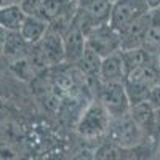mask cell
<instances>
[{
	"label": "cell",
	"mask_w": 160,
	"mask_h": 160,
	"mask_svg": "<svg viewBox=\"0 0 160 160\" xmlns=\"http://www.w3.org/2000/svg\"><path fill=\"white\" fill-rule=\"evenodd\" d=\"M111 120H112V117L101 104V101L96 98L88 106H85V109L82 111L80 117L77 118L75 131L83 139H95V138H99L102 135H108V130L111 127Z\"/></svg>",
	"instance_id": "6da1fadb"
},
{
	"label": "cell",
	"mask_w": 160,
	"mask_h": 160,
	"mask_svg": "<svg viewBox=\"0 0 160 160\" xmlns=\"http://www.w3.org/2000/svg\"><path fill=\"white\" fill-rule=\"evenodd\" d=\"M151 138L146 136V133L136 123V120L131 117V114H125L122 117H117L111 120V127L108 130V141L118 146L123 151L136 149Z\"/></svg>",
	"instance_id": "7a4b0ae2"
},
{
	"label": "cell",
	"mask_w": 160,
	"mask_h": 160,
	"mask_svg": "<svg viewBox=\"0 0 160 160\" xmlns=\"http://www.w3.org/2000/svg\"><path fill=\"white\" fill-rule=\"evenodd\" d=\"M158 72H160L158 66L155 62H152V64H146L142 68L127 74L123 85H125L131 106L136 102H141V101H146L149 91L157 85Z\"/></svg>",
	"instance_id": "3957f363"
},
{
	"label": "cell",
	"mask_w": 160,
	"mask_h": 160,
	"mask_svg": "<svg viewBox=\"0 0 160 160\" xmlns=\"http://www.w3.org/2000/svg\"><path fill=\"white\" fill-rule=\"evenodd\" d=\"M85 40L87 47L91 48L101 58H108L122 50V34L114 29L109 22L93 28L85 35Z\"/></svg>",
	"instance_id": "277c9868"
},
{
	"label": "cell",
	"mask_w": 160,
	"mask_h": 160,
	"mask_svg": "<svg viewBox=\"0 0 160 160\" xmlns=\"http://www.w3.org/2000/svg\"><path fill=\"white\" fill-rule=\"evenodd\" d=\"M148 13H151V8L146 0H117L111 8L109 24L118 32H122L131 22Z\"/></svg>",
	"instance_id": "5b68a950"
},
{
	"label": "cell",
	"mask_w": 160,
	"mask_h": 160,
	"mask_svg": "<svg viewBox=\"0 0 160 160\" xmlns=\"http://www.w3.org/2000/svg\"><path fill=\"white\" fill-rule=\"evenodd\" d=\"M98 99L106 108L112 118L122 117L130 112L131 102L127 95V90L123 82H114V83H99L98 85Z\"/></svg>",
	"instance_id": "8992f818"
},
{
	"label": "cell",
	"mask_w": 160,
	"mask_h": 160,
	"mask_svg": "<svg viewBox=\"0 0 160 160\" xmlns=\"http://www.w3.org/2000/svg\"><path fill=\"white\" fill-rule=\"evenodd\" d=\"M40 53L47 62L48 68L51 66H61L66 62V51H64V38L61 34L50 31L43 35V38L37 43Z\"/></svg>",
	"instance_id": "52a82bcc"
},
{
	"label": "cell",
	"mask_w": 160,
	"mask_h": 160,
	"mask_svg": "<svg viewBox=\"0 0 160 160\" xmlns=\"http://www.w3.org/2000/svg\"><path fill=\"white\" fill-rule=\"evenodd\" d=\"M152 21V13L141 16L139 19H136L135 22H131L127 29H123L122 32V50L127 48H139L142 47L146 32H148L149 26Z\"/></svg>",
	"instance_id": "ba28073f"
},
{
	"label": "cell",
	"mask_w": 160,
	"mask_h": 160,
	"mask_svg": "<svg viewBox=\"0 0 160 160\" xmlns=\"http://www.w3.org/2000/svg\"><path fill=\"white\" fill-rule=\"evenodd\" d=\"M64 38V51H66V62H71L74 66H77V62L82 58L83 51L87 48V40H85V34L82 31H78L75 28H72L62 35Z\"/></svg>",
	"instance_id": "9c48e42d"
},
{
	"label": "cell",
	"mask_w": 160,
	"mask_h": 160,
	"mask_svg": "<svg viewBox=\"0 0 160 160\" xmlns=\"http://www.w3.org/2000/svg\"><path fill=\"white\" fill-rule=\"evenodd\" d=\"M130 114L136 120V123L141 127V130L146 133L148 138L157 136L155 135V109L148 101H141V102L133 104L130 109Z\"/></svg>",
	"instance_id": "30bf717a"
},
{
	"label": "cell",
	"mask_w": 160,
	"mask_h": 160,
	"mask_svg": "<svg viewBox=\"0 0 160 160\" xmlns=\"http://www.w3.org/2000/svg\"><path fill=\"white\" fill-rule=\"evenodd\" d=\"M127 77L125 68L122 64L120 53L111 55L108 58H102L101 69H99V83H114V82H123Z\"/></svg>",
	"instance_id": "8fae6325"
},
{
	"label": "cell",
	"mask_w": 160,
	"mask_h": 160,
	"mask_svg": "<svg viewBox=\"0 0 160 160\" xmlns=\"http://www.w3.org/2000/svg\"><path fill=\"white\" fill-rule=\"evenodd\" d=\"M120 58H122V64L125 68V74H130L131 71H136L146 64H152L155 62V56L139 47V48H127V50H120Z\"/></svg>",
	"instance_id": "7c38bea8"
},
{
	"label": "cell",
	"mask_w": 160,
	"mask_h": 160,
	"mask_svg": "<svg viewBox=\"0 0 160 160\" xmlns=\"http://www.w3.org/2000/svg\"><path fill=\"white\" fill-rule=\"evenodd\" d=\"M28 18L21 5H2L0 7V28L8 32H19L22 24Z\"/></svg>",
	"instance_id": "4fadbf2b"
},
{
	"label": "cell",
	"mask_w": 160,
	"mask_h": 160,
	"mask_svg": "<svg viewBox=\"0 0 160 160\" xmlns=\"http://www.w3.org/2000/svg\"><path fill=\"white\" fill-rule=\"evenodd\" d=\"M50 26L47 21H43L38 16H28L22 24V28L19 29V34L22 38L31 45H37L40 40L43 38V35L48 32Z\"/></svg>",
	"instance_id": "5bb4252c"
},
{
	"label": "cell",
	"mask_w": 160,
	"mask_h": 160,
	"mask_svg": "<svg viewBox=\"0 0 160 160\" xmlns=\"http://www.w3.org/2000/svg\"><path fill=\"white\" fill-rule=\"evenodd\" d=\"M31 47L32 45L26 42L19 32H8L5 48H3V58H7L8 62L19 59V58H26Z\"/></svg>",
	"instance_id": "9a60e30c"
},
{
	"label": "cell",
	"mask_w": 160,
	"mask_h": 160,
	"mask_svg": "<svg viewBox=\"0 0 160 160\" xmlns=\"http://www.w3.org/2000/svg\"><path fill=\"white\" fill-rule=\"evenodd\" d=\"M77 5L87 11L98 24L109 22L112 3L109 0H77Z\"/></svg>",
	"instance_id": "2e32d148"
},
{
	"label": "cell",
	"mask_w": 160,
	"mask_h": 160,
	"mask_svg": "<svg viewBox=\"0 0 160 160\" xmlns=\"http://www.w3.org/2000/svg\"><path fill=\"white\" fill-rule=\"evenodd\" d=\"M102 58L96 55L91 48H85L82 58L77 62V68L82 71V74L87 77V80H95L96 83H99V69H101Z\"/></svg>",
	"instance_id": "e0dca14e"
},
{
	"label": "cell",
	"mask_w": 160,
	"mask_h": 160,
	"mask_svg": "<svg viewBox=\"0 0 160 160\" xmlns=\"http://www.w3.org/2000/svg\"><path fill=\"white\" fill-rule=\"evenodd\" d=\"M152 13V21L148 32H146L142 48H146L151 55L157 56V53L160 51V11H151Z\"/></svg>",
	"instance_id": "ac0fdd59"
},
{
	"label": "cell",
	"mask_w": 160,
	"mask_h": 160,
	"mask_svg": "<svg viewBox=\"0 0 160 160\" xmlns=\"http://www.w3.org/2000/svg\"><path fill=\"white\" fill-rule=\"evenodd\" d=\"M10 64V71L15 74L18 78L24 80V82H29V80H32L37 74V69L32 66V62L29 61V58H19V59H15L8 62Z\"/></svg>",
	"instance_id": "d6986e66"
},
{
	"label": "cell",
	"mask_w": 160,
	"mask_h": 160,
	"mask_svg": "<svg viewBox=\"0 0 160 160\" xmlns=\"http://www.w3.org/2000/svg\"><path fill=\"white\" fill-rule=\"evenodd\" d=\"M93 155H95V160H122L123 149H120L111 141H104L93 151Z\"/></svg>",
	"instance_id": "ffe728a7"
},
{
	"label": "cell",
	"mask_w": 160,
	"mask_h": 160,
	"mask_svg": "<svg viewBox=\"0 0 160 160\" xmlns=\"http://www.w3.org/2000/svg\"><path fill=\"white\" fill-rule=\"evenodd\" d=\"M40 3H42V0H24L21 3V8L24 10V13L28 16H37Z\"/></svg>",
	"instance_id": "44dd1931"
},
{
	"label": "cell",
	"mask_w": 160,
	"mask_h": 160,
	"mask_svg": "<svg viewBox=\"0 0 160 160\" xmlns=\"http://www.w3.org/2000/svg\"><path fill=\"white\" fill-rule=\"evenodd\" d=\"M146 101H148L154 109H160V85H155L151 91L148 98H146Z\"/></svg>",
	"instance_id": "7402d4cb"
},
{
	"label": "cell",
	"mask_w": 160,
	"mask_h": 160,
	"mask_svg": "<svg viewBox=\"0 0 160 160\" xmlns=\"http://www.w3.org/2000/svg\"><path fill=\"white\" fill-rule=\"evenodd\" d=\"M71 160H95V155H93L91 149H82V151H78Z\"/></svg>",
	"instance_id": "603a6c76"
},
{
	"label": "cell",
	"mask_w": 160,
	"mask_h": 160,
	"mask_svg": "<svg viewBox=\"0 0 160 160\" xmlns=\"http://www.w3.org/2000/svg\"><path fill=\"white\" fill-rule=\"evenodd\" d=\"M7 35H8V31H5L3 28H0V56H3V48H5V42H7Z\"/></svg>",
	"instance_id": "cb8c5ba5"
},
{
	"label": "cell",
	"mask_w": 160,
	"mask_h": 160,
	"mask_svg": "<svg viewBox=\"0 0 160 160\" xmlns=\"http://www.w3.org/2000/svg\"><path fill=\"white\" fill-rule=\"evenodd\" d=\"M155 135L160 136V109H155Z\"/></svg>",
	"instance_id": "d4e9b609"
},
{
	"label": "cell",
	"mask_w": 160,
	"mask_h": 160,
	"mask_svg": "<svg viewBox=\"0 0 160 160\" xmlns=\"http://www.w3.org/2000/svg\"><path fill=\"white\" fill-rule=\"evenodd\" d=\"M146 2H148L151 11H155V10L160 8V0H146Z\"/></svg>",
	"instance_id": "484cf974"
},
{
	"label": "cell",
	"mask_w": 160,
	"mask_h": 160,
	"mask_svg": "<svg viewBox=\"0 0 160 160\" xmlns=\"http://www.w3.org/2000/svg\"><path fill=\"white\" fill-rule=\"evenodd\" d=\"M24 2V0H5V3H8V5H21Z\"/></svg>",
	"instance_id": "4316f807"
},
{
	"label": "cell",
	"mask_w": 160,
	"mask_h": 160,
	"mask_svg": "<svg viewBox=\"0 0 160 160\" xmlns=\"http://www.w3.org/2000/svg\"><path fill=\"white\" fill-rule=\"evenodd\" d=\"M155 157H157V160H160V136H158V141H157V148H155Z\"/></svg>",
	"instance_id": "83f0119b"
},
{
	"label": "cell",
	"mask_w": 160,
	"mask_h": 160,
	"mask_svg": "<svg viewBox=\"0 0 160 160\" xmlns=\"http://www.w3.org/2000/svg\"><path fill=\"white\" fill-rule=\"evenodd\" d=\"M155 64L158 66V69H160V51L157 53V56H155Z\"/></svg>",
	"instance_id": "f1b7e54d"
},
{
	"label": "cell",
	"mask_w": 160,
	"mask_h": 160,
	"mask_svg": "<svg viewBox=\"0 0 160 160\" xmlns=\"http://www.w3.org/2000/svg\"><path fill=\"white\" fill-rule=\"evenodd\" d=\"M157 85H160V72H158V78H157Z\"/></svg>",
	"instance_id": "f546056e"
},
{
	"label": "cell",
	"mask_w": 160,
	"mask_h": 160,
	"mask_svg": "<svg viewBox=\"0 0 160 160\" xmlns=\"http://www.w3.org/2000/svg\"><path fill=\"white\" fill-rule=\"evenodd\" d=\"M2 5H5V0H0V7H2Z\"/></svg>",
	"instance_id": "4dcf8cb0"
},
{
	"label": "cell",
	"mask_w": 160,
	"mask_h": 160,
	"mask_svg": "<svg viewBox=\"0 0 160 160\" xmlns=\"http://www.w3.org/2000/svg\"><path fill=\"white\" fill-rule=\"evenodd\" d=\"M109 2H111V3H114V2H117V0H109Z\"/></svg>",
	"instance_id": "1f68e13d"
}]
</instances>
